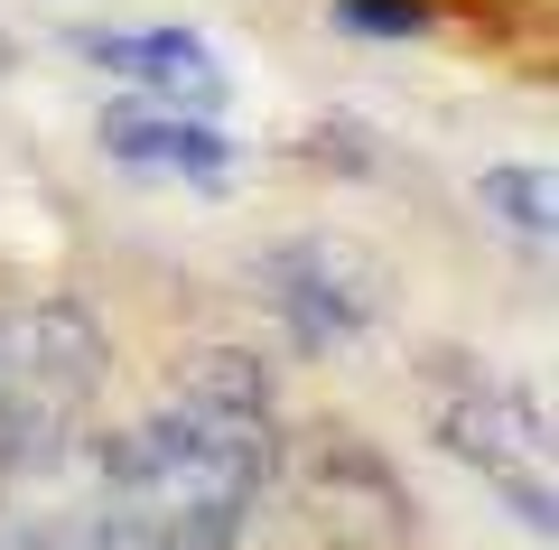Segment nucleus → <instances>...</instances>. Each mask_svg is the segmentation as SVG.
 <instances>
[{"label": "nucleus", "instance_id": "obj_1", "mask_svg": "<svg viewBox=\"0 0 559 550\" xmlns=\"http://www.w3.org/2000/svg\"><path fill=\"white\" fill-rule=\"evenodd\" d=\"M271 476V383L252 354H197L159 420L94 448L84 550H234Z\"/></svg>", "mask_w": 559, "mask_h": 550}, {"label": "nucleus", "instance_id": "obj_2", "mask_svg": "<svg viewBox=\"0 0 559 550\" xmlns=\"http://www.w3.org/2000/svg\"><path fill=\"white\" fill-rule=\"evenodd\" d=\"M103 374H112V346H103L94 308H75V299H10L0 308V476L75 448Z\"/></svg>", "mask_w": 559, "mask_h": 550}, {"label": "nucleus", "instance_id": "obj_3", "mask_svg": "<svg viewBox=\"0 0 559 550\" xmlns=\"http://www.w3.org/2000/svg\"><path fill=\"white\" fill-rule=\"evenodd\" d=\"M439 438L457 467H476L503 494L522 531H550V420H540V401H522L513 383L457 374V393L439 401Z\"/></svg>", "mask_w": 559, "mask_h": 550}, {"label": "nucleus", "instance_id": "obj_4", "mask_svg": "<svg viewBox=\"0 0 559 550\" xmlns=\"http://www.w3.org/2000/svg\"><path fill=\"white\" fill-rule=\"evenodd\" d=\"M271 308L289 317V336L299 346H355L364 327H382V308H392V280H382L373 253H355L345 234H308V243H280L271 253Z\"/></svg>", "mask_w": 559, "mask_h": 550}, {"label": "nucleus", "instance_id": "obj_5", "mask_svg": "<svg viewBox=\"0 0 559 550\" xmlns=\"http://www.w3.org/2000/svg\"><path fill=\"white\" fill-rule=\"evenodd\" d=\"M84 66H103V75H121V84H140L150 103H215L224 94V66H215V47L197 38V28H84Z\"/></svg>", "mask_w": 559, "mask_h": 550}, {"label": "nucleus", "instance_id": "obj_6", "mask_svg": "<svg viewBox=\"0 0 559 550\" xmlns=\"http://www.w3.org/2000/svg\"><path fill=\"white\" fill-rule=\"evenodd\" d=\"M103 150H112L121 168H168V177H197V187L234 177V159H242L234 140L205 113H187V103H112V113H103Z\"/></svg>", "mask_w": 559, "mask_h": 550}, {"label": "nucleus", "instance_id": "obj_7", "mask_svg": "<svg viewBox=\"0 0 559 550\" xmlns=\"http://www.w3.org/2000/svg\"><path fill=\"white\" fill-rule=\"evenodd\" d=\"M485 206H495L503 234L550 243V168H495V177H485Z\"/></svg>", "mask_w": 559, "mask_h": 550}, {"label": "nucleus", "instance_id": "obj_8", "mask_svg": "<svg viewBox=\"0 0 559 550\" xmlns=\"http://www.w3.org/2000/svg\"><path fill=\"white\" fill-rule=\"evenodd\" d=\"M336 28H355V38H419L429 10H419V0H345Z\"/></svg>", "mask_w": 559, "mask_h": 550}]
</instances>
